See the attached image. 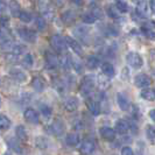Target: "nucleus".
Listing matches in <instances>:
<instances>
[{
    "label": "nucleus",
    "mask_w": 155,
    "mask_h": 155,
    "mask_svg": "<svg viewBox=\"0 0 155 155\" xmlns=\"http://www.w3.org/2000/svg\"><path fill=\"white\" fill-rule=\"evenodd\" d=\"M50 46L53 48V50H55L56 53H60V54H65V51L68 50L65 40L60 34H55L50 38Z\"/></svg>",
    "instance_id": "1"
},
{
    "label": "nucleus",
    "mask_w": 155,
    "mask_h": 155,
    "mask_svg": "<svg viewBox=\"0 0 155 155\" xmlns=\"http://www.w3.org/2000/svg\"><path fill=\"white\" fill-rule=\"evenodd\" d=\"M94 84H96V78L92 75H85L82 82H81V86H79V91L83 96H89L91 91L94 87Z\"/></svg>",
    "instance_id": "2"
},
{
    "label": "nucleus",
    "mask_w": 155,
    "mask_h": 155,
    "mask_svg": "<svg viewBox=\"0 0 155 155\" xmlns=\"http://www.w3.org/2000/svg\"><path fill=\"white\" fill-rule=\"evenodd\" d=\"M18 34L21 38V40L28 42V43H34V42H36V39H38L36 31L31 29V28H27V27H19Z\"/></svg>",
    "instance_id": "3"
},
{
    "label": "nucleus",
    "mask_w": 155,
    "mask_h": 155,
    "mask_svg": "<svg viewBox=\"0 0 155 155\" xmlns=\"http://www.w3.org/2000/svg\"><path fill=\"white\" fill-rule=\"evenodd\" d=\"M126 62L134 69H140L143 65V60H142L141 55L134 53V51H131L126 55Z\"/></svg>",
    "instance_id": "4"
},
{
    "label": "nucleus",
    "mask_w": 155,
    "mask_h": 155,
    "mask_svg": "<svg viewBox=\"0 0 155 155\" xmlns=\"http://www.w3.org/2000/svg\"><path fill=\"white\" fill-rule=\"evenodd\" d=\"M48 130L55 137H61L63 133H64V131H65V125H64V123H63L61 119L56 118V119L53 120V123L49 125V128Z\"/></svg>",
    "instance_id": "5"
},
{
    "label": "nucleus",
    "mask_w": 155,
    "mask_h": 155,
    "mask_svg": "<svg viewBox=\"0 0 155 155\" xmlns=\"http://www.w3.org/2000/svg\"><path fill=\"white\" fill-rule=\"evenodd\" d=\"M45 62H46V67L48 69L54 70L58 67V57L56 56L54 51L47 50L45 54Z\"/></svg>",
    "instance_id": "6"
},
{
    "label": "nucleus",
    "mask_w": 155,
    "mask_h": 155,
    "mask_svg": "<svg viewBox=\"0 0 155 155\" xmlns=\"http://www.w3.org/2000/svg\"><path fill=\"white\" fill-rule=\"evenodd\" d=\"M38 7L39 11L46 16H51L53 15V5L50 0H39L38 1Z\"/></svg>",
    "instance_id": "7"
},
{
    "label": "nucleus",
    "mask_w": 155,
    "mask_h": 155,
    "mask_svg": "<svg viewBox=\"0 0 155 155\" xmlns=\"http://www.w3.org/2000/svg\"><path fill=\"white\" fill-rule=\"evenodd\" d=\"M23 118H25V120H26L27 123H29V124L35 125L40 123L39 113L34 109H31V107L25 110V112H23Z\"/></svg>",
    "instance_id": "8"
},
{
    "label": "nucleus",
    "mask_w": 155,
    "mask_h": 155,
    "mask_svg": "<svg viewBox=\"0 0 155 155\" xmlns=\"http://www.w3.org/2000/svg\"><path fill=\"white\" fill-rule=\"evenodd\" d=\"M64 40H65L67 46L69 47L70 49H72V51H74L75 54H77L78 56H81V55L83 54L82 46H81V43L78 42L77 40L74 39V38H71V36H65V38H64Z\"/></svg>",
    "instance_id": "9"
},
{
    "label": "nucleus",
    "mask_w": 155,
    "mask_h": 155,
    "mask_svg": "<svg viewBox=\"0 0 155 155\" xmlns=\"http://www.w3.org/2000/svg\"><path fill=\"white\" fill-rule=\"evenodd\" d=\"M134 84L137 87L140 89H146L150 85V78L146 74H139L134 78Z\"/></svg>",
    "instance_id": "10"
},
{
    "label": "nucleus",
    "mask_w": 155,
    "mask_h": 155,
    "mask_svg": "<svg viewBox=\"0 0 155 155\" xmlns=\"http://www.w3.org/2000/svg\"><path fill=\"white\" fill-rule=\"evenodd\" d=\"M99 134H101V137L103 139L106 140V141H110V142L116 140V132H114V130L112 127H109V126L101 127L99 128Z\"/></svg>",
    "instance_id": "11"
},
{
    "label": "nucleus",
    "mask_w": 155,
    "mask_h": 155,
    "mask_svg": "<svg viewBox=\"0 0 155 155\" xmlns=\"http://www.w3.org/2000/svg\"><path fill=\"white\" fill-rule=\"evenodd\" d=\"M9 76L19 83H23L27 81V74L22 69H19V68H12L9 70Z\"/></svg>",
    "instance_id": "12"
},
{
    "label": "nucleus",
    "mask_w": 155,
    "mask_h": 155,
    "mask_svg": "<svg viewBox=\"0 0 155 155\" xmlns=\"http://www.w3.org/2000/svg\"><path fill=\"white\" fill-rule=\"evenodd\" d=\"M94 143L91 140H84L82 141L81 146H79V152L82 155H91L94 152Z\"/></svg>",
    "instance_id": "13"
},
{
    "label": "nucleus",
    "mask_w": 155,
    "mask_h": 155,
    "mask_svg": "<svg viewBox=\"0 0 155 155\" xmlns=\"http://www.w3.org/2000/svg\"><path fill=\"white\" fill-rule=\"evenodd\" d=\"M85 104L86 106H87V109H89V111L91 112V114L98 116L101 113V104H99L98 101H96L93 98H87L85 101Z\"/></svg>",
    "instance_id": "14"
},
{
    "label": "nucleus",
    "mask_w": 155,
    "mask_h": 155,
    "mask_svg": "<svg viewBox=\"0 0 155 155\" xmlns=\"http://www.w3.org/2000/svg\"><path fill=\"white\" fill-rule=\"evenodd\" d=\"M113 130H114L116 134L118 133V134H120V135H125L126 133L130 131L128 124H127V121L124 120V119H119V120H117Z\"/></svg>",
    "instance_id": "15"
},
{
    "label": "nucleus",
    "mask_w": 155,
    "mask_h": 155,
    "mask_svg": "<svg viewBox=\"0 0 155 155\" xmlns=\"http://www.w3.org/2000/svg\"><path fill=\"white\" fill-rule=\"evenodd\" d=\"M140 31L147 39L154 40V23H153V21L142 25Z\"/></svg>",
    "instance_id": "16"
},
{
    "label": "nucleus",
    "mask_w": 155,
    "mask_h": 155,
    "mask_svg": "<svg viewBox=\"0 0 155 155\" xmlns=\"http://www.w3.org/2000/svg\"><path fill=\"white\" fill-rule=\"evenodd\" d=\"M79 106V101L76 97H70L64 101V109L68 112H75Z\"/></svg>",
    "instance_id": "17"
},
{
    "label": "nucleus",
    "mask_w": 155,
    "mask_h": 155,
    "mask_svg": "<svg viewBox=\"0 0 155 155\" xmlns=\"http://www.w3.org/2000/svg\"><path fill=\"white\" fill-rule=\"evenodd\" d=\"M101 72H103L104 76H106L107 78L114 77V75H116L114 67H113L112 63H110V62H104L101 64Z\"/></svg>",
    "instance_id": "18"
},
{
    "label": "nucleus",
    "mask_w": 155,
    "mask_h": 155,
    "mask_svg": "<svg viewBox=\"0 0 155 155\" xmlns=\"http://www.w3.org/2000/svg\"><path fill=\"white\" fill-rule=\"evenodd\" d=\"M6 142H7L8 147L11 148L14 153H16V154H22V147H21L19 140L16 139V138H9V139L6 140Z\"/></svg>",
    "instance_id": "19"
},
{
    "label": "nucleus",
    "mask_w": 155,
    "mask_h": 155,
    "mask_svg": "<svg viewBox=\"0 0 155 155\" xmlns=\"http://www.w3.org/2000/svg\"><path fill=\"white\" fill-rule=\"evenodd\" d=\"M61 20H62L63 23L70 26V25H72V23L76 21V14H75V12L68 9V11H65L62 15H61Z\"/></svg>",
    "instance_id": "20"
},
{
    "label": "nucleus",
    "mask_w": 155,
    "mask_h": 155,
    "mask_svg": "<svg viewBox=\"0 0 155 155\" xmlns=\"http://www.w3.org/2000/svg\"><path fill=\"white\" fill-rule=\"evenodd\" d=\"M31 87L34 89L35 92H42L45 90V82L39 76H34L31 79Z\"/></svg>",
    "instance_id": "21"
},
{
    "label": "nucleus",
    "mask_w": 155,
    "mask_h": 155,
    "mask_svg": "<svg viewBox=\"0 0 155 155\" xmlns=\"http://www.w3.org/2000/svg\"><path fill=\"white\" fill-rule=\"evenodd\" d=\"M117 103H118L119 107L123 111H128V110L131 109L130 101H128V99L125 97L123 93H117Z\"/></svg>",
    "instance_id": "22"
},
{
    "label": "nucleus",
    "mask_w": 155,
    "mask_h": 155,
    "mask_svg": "<svg viewBox=\"0 0 155 155\" xmlns=\"http://www.w3.org/2000/svg\"><path fill=\"white\" fill-rule=\"evenodd\" d=\"M8 7H9V12H11L12 16L19 18V14L21 12V6H20V4H19L18 0H9Z\"/></svg>",
    "instance_id": "23"
},
{
    "label": "nucleus",
    "mask_w": 155,
    "mask_h": 155,
    "mask_svg": "<svg viewBox=\"0 0 155 155\" xmlns=\"http://www.w3.org/2000/svg\"><path fill=\"white\" fill-rule=\"evenodd\" d=\"M15 135L16 139L20 140V141H27V139H28V133H27V130L23 125H18L16 126Z\"/></svg>",
    "instance_id": "24"
},
{
    "label": "nucleus",
    "mask_w": 155,
    "mask_h": 155,
    "mask_svg": "<svg viewBox=\"0 0 155 155\" xmlns=\"http://www.w3.org/2000/svg\"><path fill=\"white\" fill-rule=\"evenodd\" d=\"M65 142L67 145L70 147H76L79 145V137L76 133H69L67 137H65Z\"/></svg>",
    "instance_id": "25"
},
{
    "label": "nucleus",
    "mask_w": 155,
    "mask_h": 155,
    "mask_svg": "<svg viewBox=\"0 0 155 155\" xmlns=\"http://www.w3.org/2000/svg\"><path fill=\"white\" fill-rule=\"evenodd\" d=\"M140 96H141V98H142V99H145V101H153L155 99V91H154V89L146 87V89H143V90L141 91Z\"/></svg>",
    "instance_id": "26"
},
{
    "label": "nucleus",
    "mask_w": 155,
    "mask_h": 155,
    "mask_svg": "<svg viewBox=\"0 0 155 155\" xmlns=\"http://www.w3.org/2000/svg\"><path fill=\"white\" fill-rule=\"evenodd\" d=\"M12 126V121L7 116L0 114V131H7Z\"/></svg>",
    "instance_id": "27"
},
{
    "label": "nucleus",
    "mask_w": 155,
    "mask_h": 155,
    "mask_svg": "<svg viewBox=\"0 0 155 155\" xmlns=\"http://www.w3.org/2000/svg\"><path fill=\"white\" fill-rule=\"evenodd\" d=\"M99 58L98 57H96V56H89L87 58H86V67L89 68V69L91 70H94L97 69L98 67H99Z\"/></svg>",
    "instance_id": "28"
},
{
    "label": "nucleus",
    "mask_w": 155,
    "mask_h": 155,
    "mask_svg": "<svg viewBox=\"0 0 155 155\" xmlns=\"http://www.w3.org/2000/svg\"><path fill=\"white\" fill-rule=\"evenodd\" d=\"M35 146L38 148H40V149H47L48 146H49V140L47 139L46 137L39 135L35 139Z\"/></svg>",
    "instance_id": "29"
},
{
    "label": "nucleus",
    "mask_w": 155,
    "mask_h": 155,
    "mask_svg": "<svg viewBox=\"0 0 155 155\" xmlns=\"http://www.w3.org/2000/svg\"><path fill=\"white\" fill-rule=\"evenodd\" d=\"M69 61H70V68L76 70L77 74H82L83 72V64H82V62L78 58L69 57Z\"/></svg>",
    "instance_id": "30"
},
{
    "label": "nucleus",
    "mask_w": 155,
    "mask_h": 155,
    "mask_svg": "<svg viewBox=\"0 0 155 155\" xmlns=\"http://www.w3.org/2000/svg\"><path fill=\"white\" fill-rule=\"evenodd\" d=\"M132 2L137 6V9L141 13H146L148 9V1L147 0H132Z\"/></svg>",
    "instance_id": "31"
},
{
    "label": "nucleus",
    "mask_w": 155,
    "mask_h": 155,
    "mask_svg": "<svg viewBox=\"0 0 155 155\" xmlns=\"http://www.w3.org/2000/svg\"><path fill=\"white\" fill-rule=\"evenodd\" d=\"M9 50L12 51V54L14 55V56H19V55L23 54V53H26V47L23 46V45H13L12 47H9Z\"/></svg>",
    "instance_id": "32"
},
{
    "label": "nucleus",
    "mask_w": 155,
    "mask_h": 155,
    "mask_svg": "<svg viewBox=\"0 0 155 155\" xmlns=\"http://www.w3.org/2000/svg\"><path fill=\"white\" fill-rule=\"evenodd\" d=\"M116 8L120 13H127L128 12V4L125 0H116Z\"/></svg>",
    "instance_id": "33"
},
{
    "label": "nucleus",
    "mask_w": 155,
    "mask_h": 155,
    "mask_svg": "<svg viewBox=\"0 0 155 155\" xmlns=\"http://www.w3.org/2000/svg\"><path fill=\"white\" fill-rule=\"evenodd\" d=\"M106 13H107V15L111 18V19H113V20H118L119 18H120V13L117 11V8L114 6H112V5H110L106 7Z\"/></svg>",
    "instance_id": "34"
},
{
    "label": "nucleus",
    "mask_w": 155,
    "mask_h": 155,
    "mask_svg": "<svg viewBox=\"0 0 155 155\" xmlns=\"http://www.w3.org/2000/svg\"><path fill=\"white\" fill-rule=\"evenodd\" d=\"M40 111H41L42 116L45 117V118H47V119H49L50 117L53 116V110H51V107L49 105H47V104H41L40 105Z\"/></svg>",
    "instance_id": "35"
},
{
    "label": "nucleus",
    "mask_w": 155,
    "mask_h": 155,
    "mask_svg": "<svg viewBox=\"0 0 155 155\" xmlns=\"http://www.w3.org/2000/svg\"><path fill=\"white\" fill-rule=\"evenodd\" d=\"M146 137H147V139L152 142V143H154V140H155V128L153 125H147V127H146Z\"/></svg>",
    "instance_id": "36"
},
{
    "label": "nucleus",
    "mask_w": 155,
    "mask_h": 155,
    "mask_svg": "<svg viewBox=\"0 0 155 155\" xmlns=\"http://www.w3.org/2000/svg\"><path fill=\"white\" fill-rule=\"evenodd\" d=\"M92 8H91V14H92L96 19H101L103 16H104V14H103V11H101V8L98 6V5H96L94 2H92Z\"/></svg>",
    "instance_id": "37"
},
{
    "label": "nucleus",
    "mask_w": 155,
    "mask_h": 155,
    "mask_svg": "<svg viewBox=\"0 0 155 155\" xmlns=\"http://www.w3.org/2000/svg\"><path fill=\"white\" fill-rule=\"evenodd\" d=\"M82 21L84 23H87V25H93V23L97 21V19L90 13V12H86L82 15Z\"/></svg>",
    "instance_id": "38"
},
{
    "label": "nucleus",
    "mask_w": 155,
    "mask_h": 155,
    "mask_svg": "<svg viewBox=\"0 0 155 155\" xmlns=\"http://www.w3.org/2000/svg\"><path fill=\"white\" fill-rule=\"evenodd\" d=\"M19 19L25 23H29L31 21V14L29 12H27V11H21L20 12V14H19Z\"/></svg>",
    "instance_id": "39"
},
{
    "label": "nucleus",
    "mask_w": 155,
    "mask_h": 155,
    "mask_svg": "<svg viewBox=\"0 0 155 155\" xmlns=\"http://www.w3.org/2000/svg\"><path fill=\"white\" fill-rule=\"evenodd\" d=\"M22 64L26 68H31L33 64H34V60H33V56L31 54H26L25 57L22 58Z\"/></svg>",
    "instance_id": "40"
},
{
    "label": "nucleus",
    "mask_w": 155,
    "mask_h": 155,
    "mask_svg": "<svg viewBox=\"0 0 155 155\" xmlns=\"http://www.w3.org/2000/svg\"><path fill=\"white\" fill-rule=\"evenodd\" d=\"M35 26H36V28H38L39 31H43L47 26L46 20H45L42 16H38V18H35Z\"/></svg>",
    "instance_id": "41"
},
{
    "label": "nucleus",
    "mask_w": 155,
    "mask_h": 155,
    "mask_svg": "<svg viewBox=\"0 0 155 155\" xmlns=\"http://www.w3.org/2000/svg\"><path fill=\"white\" fill-rule=\"evenodd\" d=\"M8 43H9V40H8L7 35L0 29V47L8 48Z\"/></svg>",
    "instance_id": "42"
},
{
    "label": "nucleus",
    "mask_w": 155,
    "mask_h": 155,
    "mask_svg": "<svg viewBox=\"0 0 155 155\" xmlns=\"http://www.w3.org/2000/svg\"><path fill=\"white\" fill-rule=\"evenodd\" d=\"M53 84H54L55 89L60 93L64 92V83H63V81H61V79H55L54 82H53Z\"/></svg>",
    "instance_id": "43"
},
{
    "label": "nucleus",
    "mask_w": 155,
    "mask_h": 155,
    "mask_svg": "<svg viewBox=\"0 0 155 155\" xmlns=\"http://www.w3.org/2000/svg\"><path fill=\"white\" fill-rule=\"evenodd\" d=\"M106 31H107V35H111V36H117L119 33H118V29L117 28H114V26H107V29H106Z\"/></svg>",
    "instance_id": "44"
},
{
    "label": "nucleus",
    "mask_w": 155,
    "mask_h": 155,
    "mask_svg": "<svg viewBox=\"0 0 155 155\" xmlns=\"http://www.w3.org/2000/svg\"><path fill=\"white\" fill-rule=\"evenodd\" d=\"M121 155H135V154H134L133 149L130 146H125L121 149Z\"/></svg>",
    "instance_id": "45"
},
{
    "label": "nucleus",
    "mask_w": 155,
    "mask_h": 155,
    "mask_svg": "<svg viewBox=\"0 0 155 155\" xmlns=\"http://www.w3.org/2000/svg\"><path fill=\"white\" fill-rule=\"evenodd\" d=\"M8 25H9V19L7 16H0V26L7 27Z\"/></svg>",
    "instance_id": "46"
},
{
    "label": "nucleus",
    "mask_w": 155,
    "mask_h": 155,
    "mask_svg": "<svg viewBox=\"0 0 155 155\" xmlns=\"http://www.w3.org/2000/svg\"><path fill=\"white\" fill-rule=\"evenodd\" d=\"M133 117H134V119H139V117H140L139 107L133 106Z\"/></svg>",
    "instance_id": "47"
},
{
    "label": "nucleus",
    "mask_w": 155,
    "mask_h": 155,
    "mask_svg": "<svg viewBox=\"0 0 155 155\" xmlns=\"http://www.w3.org/2000/svg\"><path fill=\"white\" fill-rule=\"evenodd\" d=\"M107 84H109V82H105V81H104V77H103V76H99V85H101V87H105Z\"/></svg>",
    "instance_id": "48"
},
{
    "label": "nucleus",
    "mask_w": 155,
    "mask_h": 155,
    "mask_svg": "<svg viewBox=\"0 0 155 155\" xmlns=\"http://www.w3.org/2000/svg\"><path fill=\"white\" fill-rule=\"evenodd\" d=\"M5 8H6V2H5V0H0V12L5 11Z\"/></svg>",
    "instance_id": "49"
},
{
    "label": "nucleus",
    "mask_w": 155,
    "mask_h": 155,
    "mask_svg": "<svg viewBox=\"0 0 155 155\" xmlns=\"http://www.w3.org/2000/svg\"><path fill=\"white\" fill-rule=\"evenodd\" d=\"M71 2L75 4L76 6H81V5L83 4V0H71Z\"/></svg>",
    "instance_id": "50"
},
{
    "label": "nucleus",
    "mask_w": 155,
    "mask_h": 155,
    "mask_svg": "<svg viewBox=\"0 0 155 155\" xmlns=\"http://www.w3.org/2000/svg\"><path fill=\"white\" fill-rule=\"evenodd\" d=\"M149 7H150V11H152V13H154V0H149Z\"/></svg>",
    "instance_id": "51"
},
{
    "label": "nucleus",
    "mask_w": 155,
    "mask_h": 155,
    "mask_svg": "<svg viewBox=\"0 0 155 155\" xmlns=\"http://www.w3.org/2000/svg\"><path fill=\"white\" fill-rule=\"evenodd\" d=\"M154 110H150V111H149V117H150V119H152V120H155V116H154Z\"/></svg>",
    "instance_id": "52"
},
{
    "label": "nucleus",
    "mask_w": 155,
    "mask_h": 155,
    "mask_svg": "<svg viewBox=\"0 0 155 155\" xmlns=\"http://www.w3.org/2000/svg\"><path fill=\"white\" fill-rule=\"evenodd\" d=\"M55 2H57V4H61V2H63L64 0H54Z\"/></svg>",
    "instance_id": "53"
},
{
    "label": "nucleus",
    "mask_w": 155,
    "mask_h": 155,
    "mask_svg": "<svg viewBox=\"0 0 155 155\" xmlns=\"http://www.w3.org/2000/svg\"><path fill=\"white\" fill-rule=\"evenodd\" d=\"M4 155H12V154H11L9 152H6V153H4Z\"/></svg>",
    "instance_id": "54"
},
{
    "label": "nucleus",
    "mask_w": 155,
    "mask_h": 155,
    "mask_svg": "<svg viewBox=\"0 0 155 155\" xmlns=\"http://www.w3.org/2000/svg\"><path fill=\"white\" fill-rule=\"evenodd\" d=\"M1 104H2V101H1V97H0V106H1Z\"/></svg>",
    "instance_id": "55"
}]
</instances>
